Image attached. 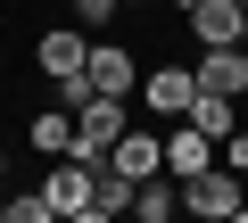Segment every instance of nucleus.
<instances>
[{
	"label": "nucleus",
	"mask_w": 248,
	"mask_h": 223,
	"mask_svg": "<svg viewBox=\"0 0 248 223\" xmlns=\"http://www.w3.org/2000/svg\"><path fill=\"white\" fill-rule=\"evenodd\" d=\"M182 207H190V215H207V223H232V215H248V174L207 165V174H190V182H182Z\"/></svg>",
	"instance_id": "nucleus-1"
},
{
	"label": "nucleus",
	"mask_w": 248,
	"mask_h": 223,
	"mask_svg": "<svg viewBox=\"0 0 248 223\" xmlns=\"http://www.w3.org/2000/svg\"><path fill=\"white\" fill-rule=\"evenodd\" d=\"M116 133H124V99H108V91H91V99L75 107V157H83V165H108V149H116Z\"/></svg>",
	"instance_id": "nucleus-2"
},
{
	"label": "nucleus",
	"mask_w": 248,
	"mask_h": 223,
	"mask_svg": "<svg viewBox=\"0 0 248 223\" xmlns=\"http://www.w3.org/2000/svg\"><path fill=\"white\" fill-rule=\"evenodd\" d=\"M42 190H50V207H58V215L91 223V190H99V165H83V157H50Z\"/></svg>",
	"instance_id": "nucleus-3"
},
{
	"label": "nucleus",
	"mask_w": 248,
	"mask_h": 223,
	"mask_svg": "<svg viewBox=\"0 0 248 223\" xmlns=\"http://www.w3.org/2000/svg\"><path fill=\"white\" fill-rule=\"evenodd\" d=\"M83 74H91V91H108V99H133V91H141V58L124 50V42H91V50H83Z\"/></svg>",
	"instance_id": "nucleus-4"
},
{
	"label": "nucleus",
	"mask_w": 248,
	"mask_h": 223,
	"mask_svg": "<svg viewBox=\"0 0 248 223\" xmlns=\"http://www.w3.org/2000/svg\"><path fill=\"white\" fill-rule=\"evenodd\" d=\"M141 99H149V116H157V124H174V116H190L199 74H190V66H141Z\"/></svg>",
	"instance_id": "nucleus-5"
},
{
	"label": "nucleus",
	"mask_w": 248,
	"mask_h": 223,
	"mask_svg": "<svg viewBox=\"0 0 248 223\" xmlns=\"http://www.w3.org/2000/svg\"><path fill=\"white\" fill-rule=\"evenodd\" d=\"M182 25H190V42H199V50H215V42H240V25H248V0H190V9H182Z\"/></svg>",
	"instance_id": "nucleus-6"
},
{
	"label": "nucleus",
	"mask_w": 248,
	"mask_h": 223,
	"mask_svg": "<svg viewBox=\"0 0 248 223\" xmlns=\"http://www.w3.org/2000/svg\"><path fill=\"white\" fill-rule=\"evenodd\" d=\"M199 91H232V99H248V42H215V50H199Z\"/></svg>",
	"instance_id": "nucleus-7"
},
{
	"label": "nucleus",
	"mask_w": 248,
	"mask_h": 223,
	"mask_svg": "<svg viewBox=\"0 0 248 223\" xmlns=\"http://www.w3.org/2000/svg\"><path fill=\"white\" fill-rule=\"evenodd\" d=\"M108 165H116V174H133V182L166 174V133H133V124H124V133H116V149H108Z\"/></svg>",
	"instance_id": "nucleus-8"
},
{
	"label": "nucleus",
	"mask_w": 248,
	"mask_h": 223,
	"mask_svg": "<svg viewBox=\"0 0 248 223\" xmlns=\"http://www.w3.org/2000/svg\"><path fill=\"white\" fill-rule=\"evenodd\" d=\"M207 165H215V141H207L190 116H174V133H166V174L190 182V174H207Z\"/></svg>",
	"instance_id": "nucleus-9"
},
{
	"label": "nucleus",
	"mask_w": 248,
	"mask_h": 223,
	"mask_svg": "<svg viewBox=\"0 0 248 223\" xmlns=\"http://www.w3.org/2000/svg\"><path fill=\"white\" fill-rule=\"evenodd\" d=\"M83 50H91V33H83V25H42L33 66H42V74H75V66H83Z\"/></svg>",
	"instance_id": "nucleus-10"
},
{
	"label": "nucleus",
	"mask_w": 248,
	"mask_h": 223,
	"mask_svg": "<svg viewBox=\"0 0 248 223\" xmlns=\"http://www.w3.org/2000/svg\"><path fill=\"white\" fill-rule=\"evenodd\" d=\"M25 141H33L42 157H75V107H58V99H50L42 116L25 124Z\"/></svg>",
	"instance_id": "nucleus-11"
},
{
	"label": "nucleus",
	"mask_w": 248,
	"mask_h": 223,
	"mask_svg": "<svg viewBox=\"0 0 248 223\" xmlns=\"http://www.w3.org/2000/svg\"><path fill=\"white\" fill-rule=\"evenodd\" d=\"M190 124H199L207 141L240 133V99H232V91H199V99H190Z\"/></svg>",
	"instance_id": "nucleus-12"
},
{
	"label": "nucleus",
	"mask_w": 248,
	"mask_h": 223,
	"mask_svg": "<svg viewBox=\"0 0 248 223\" xmlns=\"http://www.w3.org/2000/svg\"><path fill=\"white\" fill-rule=\"evenodd\" d=\"M0 215H9V223H58V207H50V190H25V198H9Z\"/></svg>",
	"instance_id": "nucleus-13"
},
{
	"label": "nucleus",
	"mask_w": 248,
	"mask_h": 223,
	"mask_svg": "<svg viewBox=\"0 0 248 223\" xmlns=\"http://www.w3.org/2000/svg\"><path fill=\"white\" fill-rule=\"evenodd\" d=\"M116 9H124V0H75V25H83V33H108Z\"/></svg>",
	"instance_id": "nucleus-14"
},
{
	"label": "nucleus",
	"mask_w": 248,
	"mask_h": 223,
	"mask_svg": "<svg viewBox=\"0 0 248 223\" xmlns=\"http://www.w3.org/2000/svg\"><path fill=\"white\" fill-rule=\"evenodd\" d=\"M0 182H9V149H0Z\"/></svg>",
	"instance_id": "nucleus-15"
},
{
	"label": "nucleus",
	"mask_w": 248,
	"mask_h": 223,
	"mask_svg": "<svg viewBox=\"0 0 248 223\" xmlns=\"http://www.w3.org/2000/svg\"><path fill=\"white\" fill-rule=\"evenodd\" d=\"M174 9H190V0H174Z\"/></svg>",
	"instance_id": "nucleus-16"
},
{
	"label": "nucleus",
	"mask_w": 248,
	"mask_h": 223,
	"mask_svg": "<svg viewBox=\"0 0 248 223\" xmlns=\"http://www.w3.org/2000/svg\"><path fill=\"white\" fill-rule=\"evenodd\" d=\"M240 42H248V25H240Z\"/></svg>",
	"instance_id": "nucleus-17"
},
{
	"label": "nucleus",
	"mask_w": 248,
	"mask_h": 223,
	"mask_svg": "<svg viewBox=\"0 0 248 223\" xmlns=\"http://www.w3.org/2000/svg\"><path fill=\"white\" fill-rule=\"evenodd\" d=\"M124 9H133V0H124Z\"/></svg>",
	"instance_id": "nucleus-18"
}]
</instances>
